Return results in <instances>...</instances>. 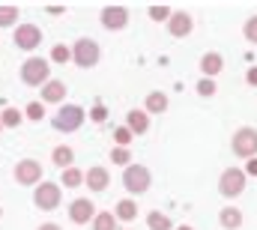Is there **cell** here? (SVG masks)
Here are the masks:
<instances>
[{"instance_id":"obj_1","label":"cell","mask_w":257,"mask_h":230,"mask_svg":"<svg viewBox=\"0 0 257 230\" xmlns=\"http://www.w3.org/2000/svg\"><path fill=\"white\" fill-rule=\"evenodd\" d=\"M21 81L24 84H30V87H45L48 84V63L42 57H30L24 60V66H21Z\"/></svg>"},{"instance_id":"obj_2","label":"cell","mask_w":257,"mask_h":230,"mask_svg":"<svg viewBox=\"0 0 257 230\" xmlns=\"http://www.w3.org/2000/svg\"><path fill=\"white\" fill-rule=\"evenodd\" d=\"M84 111L78 108V105H63L60 111H57V117L51 120V126L57 129V132H75L81 123H84Z\"/></svg>"},{"instance_id":"obj_3","label":"cell","mask_w":257,"mask_h":230,"mask_svg":"<svg viewBox=\"0 0 257 230\" xmlns=\"http://www.w3.org/2000/svg\"><path fill=\"white\" fill-rule=\"evenodd\" d=\"M33 203H36L39 209H45V212L57 209V206H60V188H57L54 182H39V188L33 191Z\"/></svg>"},{"instance_id":"obj_4","label":"cell","mask_w":257,"mask_h":230,"mask_svg":"<svg viewBox=\"0 0 257 230\" xmlns=\"http://www.w3.org/2000/svg\"><path fill=\"white\" fill-rule=\"evenodd\" d=\"M233 153L236 156H242V159H254L257 156V132L254 129H239L236 135H233Z\"/></svg>"},{"instance_id":"obj_5","label":"cell","mask_w":257,"mask_h":230,"mask_svg":"<svg viewBox=\"0 0 257 230\" xmlns=\"http://www.w3.org/2000/svg\"><path fill=\"white\" fill-rule=\"evenodd\" d=\"M72 60L78 66H96L99 63V45L93 39H78L72 48Z\"/></svg>"},{"instance_id":"obj_6","label":"cell","mask_w":257,"mask_h":230,"mask_svg":"<svg viewBox=\"0 0 257 230\" xmlns=\"http://www.w3.org/2000/svg\"><path fill=\"white\" fill-rule=\"evenodd\" d=\"M123 185H126L128 191H135V194H144V191L150 188V171L141 168V165L126 168V173H123Z\"/></svg>"},{"instance_id":"obj_7","label":"cell","mask_w":257,"mask_h":230,"mask_svg":"<svg viewBox=\"0 0 257 230\" xmlns=\"http://www.w3.org/2000/svg\"><path fill=\"white\" fill-rule=\"evenodd\" d=\"M15 179H18L21 185L39 182V179H42V165H39L36 159H21V162L15 165Z\"/></svg>"},{"instance_id":"obj_8","label":"cell","mask_w":257,"mask_h":230,"mask_svg":"<svg viewBox=\"0 0 257 230\" xmlns=\"http://www.w3.org/2000/svg\"><path fill=\"white\" fill-rule=\"evenodd\" d=\"M39 42H42V30H39V27H33V24H18V30H15V45H18L21 51H33Z\"/></svg>"},{"instance_id":"obj_9","label":"cell","mask_w":257,"mask_h":230,"mask_svg":"<svg viewBox=\"0 0 257 230\" xmlns=\"http://www.w3.org/2000/svg\"><path fill=\"white\" fill-rule=\"evenodd\" d=\"M218 188H221V194L236 197V194L245 188V173H242V171H224L221 182H218Z\"/></svg>"},{"instance_id":"obj_10","label":"cell","mask_w":257,"mask_h":230,"mask_svg":"<svg viewBox=\"0 0 257 230\" xmlns=\"http://www.w3.org/2000/svg\"><path fill=\"white\" fill-rule=\"evenodd\" d=\"M93 215H96V209H93V203L84 197V200H72V206H69V218L75 221V224H87V221H93Z\"/></svg>"},{"instance_id":"obj_11","label":"cell","mask_w":257,"mask_h":230,"mask_svg":"<svg viewBox=\"0 0 257 230\" xmlns=\"http://www.w3.org/2000/svg\"><path fill=\"white\" fill-rule=\"evenodd\" d=\"M128 21V12L123 6H111V9H102V24L108 27V30H120V27H126Z\"/></svg>"},{"instance_id":"obj_12","label":"cell","mask_w":257,"mask_h":230,"mask_svg":"<svg viewBox=\"0 0 257 230\" xmlns=\"http://www.w3.org/2000/svg\"><path fill=\"white\" fill-rule=\"evenodd\" d=\"M66 96V84L63 81H48L42 87V105H54V102H63Z\"/></svg>"},{"instance_id":"obj_13","label":"cell","mask_w":257,"mask_h":230,"mask_svg":"<svg viewBox=\"0 0 257 230\" xmlns=\"http://www.w3.org/2000/svg\"><path fill=\"white\" fill-rule=\"evenodd\" d=\"M108 182H111V176L105 168H93V171L87 173V185L93 188V191H105L108 188Z\"/></svg>"},{"instance_id":"obj_14","label":"cell","mask_w":257,"mask_h":230,"mask_svg":"<svg viewBox=\"0 0 257 230\" xmlns=\"http://www.w3.org/2000/svg\"><path fill=\"white\" fill-rule=\"evenodd\" d=\"M189 30H192V18H189L186 12L171 15V33H174V36H186Z\"/></svg>"},{"instance_id":"obj_15","label":"cell","mask_w":257,"mask_h":230,"mask_svg":"<svg viewBox=\"0 0 257 230\" xmlns=\"http://www.w3.org/2000/svg\"><path fill=\"white\" fill-rule=\"evenodd\" d=\"M72 159H75V156H72V150H69V147H57V150H54V153H51V162H54V165H57V168H72Z\"/></svg>"},{"instance_id":"obj_16","label":"cell","mask_w":257,"mask_h":230,"mask_svg":"<svg viewBox=\"0 0 257 230\" xmlns=\"http://www.w3.org/2000/svg\"><path fill=\"white\" fill-rule=\"evenodd\" d=\"M147 126H150V123H147V114H144V111H132V114H128V132H147Z\"/></svg>"},{"instance_id":"obj_17","label":"cell","mask_w":257,"mask_h":230,"mask_svg":"<svg viewBox=\"0 0 257 230\" xmlns=\"http://www.w3.org/2000/svg\"><path fill=\"white\" fill-rule=\"evenodd\" d=\"M93 227L96 230H114L117 227V218L111 212H99V215H93Z\"/></svg>"},{"instance_id":"obj_18","label":"cell","mask_w":257,"mask_h":230,"mask_svg":"<svg viewBox=\"0 0 257 230\" xmlns=\"http://www.w3.org/2000/svg\"><path fill=\"white\" fill-rule=\"evenodd\" d=\"M135 215H138V206H135L132 200H120V203H117V215H114V218H123V221H132Z\"/></svg>"},{"instance_id":"obj_19","label":"cell","mask_w":257,"mask_h":230,"mask_svg":"<svg viewBox=\"0 0 257 230\" xmlns=\"http://www.w3.org/2000/svg\"><path fill=\"white\" fill-rule=\"evenodd\" d=\"M200 69H203L206 75H218V72H221V57H218V54H206L203 63H200Z\"/></svg>"},{"instance_id":"obj_20","label":"cell","mask_w":257,"mask_h":230,"mask_svg":"<svg viewBox=\"0 0 257 230\" xmlns=\"http://www.w3.org/2000/svg\"><path fill=\"white\" fill-rule=\"evenodd\" d=\"M0 126H9V129L21 126V111H18V108H6V111L0 114Z\"/></svg>"},{"instance_id":"obj_21","label":"cell","mask_w":257,"mask_h":230,"mask_svg":"<svg viewBox=\"0 0 257 230\" xmlns=\"http://www.w3.org/2000/svg\"><path fill=\"white\" fill-rule=\"evenodd\" d=\"M221 224L224 227H239L242 224V212L239 209H224L221 212Z\"/></svg>"},{"instance_id":"obj_22","label":"cell","mask_w":257,"mask_h":230,"mask_svg":"<svg viewBox=\"0 0 257 230\" xmlns=\"http://www.w3.org/2000/svg\"><path fill=\"white\" fill-rule=\"evenodd\" d=\"M147 224H150L153 230H168V227H171V218H168V215H162V212H150Z\"/></svg>"},{"instance_id":"obj_23","label":"cell","mask_w":257,"mask_h":230,"mask_svg":"<svg viewBox=\"0 0 257 230\" xmlns=\"http://www.w3.org/2000/svg\"><path fill=\"white\" fill-rule=\"evenodd\" d=\"M168 108V99L162 93H150L147 96V111H165Z\"/></svg>"},{"instance_id":"obj_24","label":"cell","mask_w":257,"mask_h":230,"mask_svg":"<svg viewBox=\"0 0 257 230\" xmlns=\"http://www.w3.org/2000/svg\"><path fill=\"white\" fill-rule=\"evenodd\" d=\"M81 179H84V176H81V171H78V168H66V171H63V185H66V188L81 185Z\"/></svg>"},{"instance_id":"obj_25","label":"cell","mask_w":257,"mask_h":230,"mask_svg":"<svg viewBox=\"0 0 257 230\" xmlns=\"http://www.w3.org/2000/svg\"><path fill=\"white\" fill-rule=\"evenodd\" d=\"M15 18H18V9L15 6H0V27H9Z\"/></svg>"},{"instance_id":"obj_26","label":"cell","mask_w":257,"mask_h":230,"mask_svg":"<svg viewBox=\"0 0 257 230\" xmlns=\"http://www.w3.org/2000/svg\"><path fill=\"white\" fill-rule=\"evenodd\" d=\"M27 117H30L33 123L42 120V117H45V105H42V102H30V105H27Z\"/></svg>"},{"instance_id":"obj_27","label":"cell","mask_w":257,"mask_h":230,"mask_svg":"<svg viewBox=\"0 0 257 230\" xmlns=\"http://www.w3.org/2000/svg\"><path fill=\"white\" fill-rule=\"evenodd\" d=\"M69 57H72V54H69L66 45H54V48H51V60H54V63H66Z\"/></svg>"},{"instance_id":"obj_28","label":"cell","mask_w":257,"mask_h":230,"mask_svg":"<svg viewBox=\"0 0 257 230\" xmlns=\"http://www.w3.org/2000/svg\"><path fill=\"white\" fill-rule=\"evenodd\" d=\"M90 120H96V123H105V120H108V108H105V105H93Z\"/></svg>"},{"instance_id":"obj_29","label":"cell","mask_w":257,"mask_h":230,"mask_svg":"<svg viewBox=\"0 0 257 230\" xmlns=\"http://www.w3.org/2000/svg\"><path fill=\"white\" fill-rule=\"evenodd\" d=\"M111 159H114L117 165H128V150H123V147H120V150H114V153H111Z\"/></svg>"},{"instance_id":"obj_30","label":"cell","mask_w":257,"mask_h":230,"mask_svg":"<svg viewBox=\"0 0 257 230\" xmlns=\"http://www.w3.org/2000/svg\"><path fill=\"white\" fill-rule=\"evenodd\" d=\"M150 18H156V21H162V18H171V9H165V6H156V9H150Z\"/></svg>"},{"instance_id":"obj_31","label":"cell","mask_w":257,"mask_h":230,"mask_svg":"<svg viewBox=\"0 0 257 230\" xmlns=\"http://www.w3.org/2000/svg\"><path fill=\"white\" fill-rule=\"evenodd\" d=\"M197 93H200V96H212V93H215V84H212V81H200V84H197Z\"/></svg>"},{"instance_id":"obj_32","label":"cell","mask_w":257,"mask_h":230,"mask_svg":"<svg viewBox=\"0 0 257 230\" xmlns=\"http://www.w3.org/2000/svg\"><path fill=\"white\" fill-rule=\"evenodd\" d=\"M245 36H248L251 42H257V15L248 21V24H245Z\"/></svg>"},{"instance_id":"obj_33","label":"cell","mask_w":257,"mask_h":230,"mask_svg":"<svg viewBox=\"0 0 257 230\" xmlns=\"http://www.w3.org/2000/svg\"><path fill=\"white\" fill-rule=\"evenodd\" d=\"M114 138H117V144H128L132 132H128V129H117V132H114Z\"/></svg>"},{"instance_id":"obj_34","label":"cell","mask_w":257,"mask_h":230,"mask_svg":"<svg viewBox=\"0 0 257 230\" xmlns=\"http://www.w3.org/2000/svg\"><path fill=\"white\" fill-rule=\"evenodd\" d=\"M248 84H254V87H257V66H254V69H248Z\"/></svg>"},{"instance_id":"obj_35","label":"cell","mask_w":257,"mask_h":230,"mask_svg":"<svg viewBox=\"0 0 257 230\" xmlns=\"http://www.w3.org/2000/svg\"><path fill=\"white\" fill-rule=\"evenodd\" d=\"M248 173H251V176H257V159H251V162H248Z\"/></svg>"},{"instance_id":"obj_36","label":"cell","mask_w":257,"mask_h":230,"mask_svg":"<svg viewBox=\"0 0 257 230\" xmlns=\"http://www.w3.org/2000/svg\"><path fill=\"white\" fill-rule=\"evenodd\" d=\"M39 230H60V227H57V224H42Z\"/></svg>"},{"instance_id":"obj_37","label":"cell","mask_w":257,"mask_h":230,"mask_svg":"<svg viewBox=\"0 0 257 230\" xmlns=\"http://www.w3.org/2000/svg\"><path fill=\"white\" fill-rule=\"evenodd\" d=\"M180 230H192V227H180Z\"/></svg>"},{"instance_id":"obj_38","label":"cell","mask_w":257,"mask_h":230,"mask_svg":"<svg viewBox=\"0 0 257 230\" xmlns=\"http://www.w3.org/2000/svg\"><path fill=\"white\" fill-rule=\"evenodd\" d=\"M0 212H3V209H0Z\"/></svg>"},{"instance_id":"obj_39","label":"cell","mask_w":257,"mask_h":230,"mask_svg":"<svg viewBox=\"0 0 257 230\" xmlns=\"http://www.w3.org/2000/svg\"><path fill=\"white\" fill-rule=\"evenodd\" d=\"M0 129H3V126H0Z\"/></svg>"}]
</instances>
